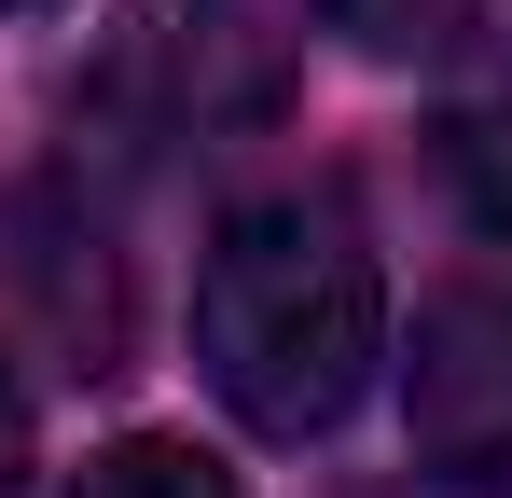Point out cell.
Segmentation results:
<instances>
[{
	"label": "cell",
	"instance_id": "1",
	"mask_svg": "<svg viewBox=\"0 0 512 498\" xmlns=\"http://www.w3.org/2000/svg\"><path fill=\"white\" fill-rule=\"evenodd\" d=\"M194 360L222 415L263 443H319L360 415L388 360V277L333 180H277L250 208H222V236L194 263Z\"/></svg>",
	"mask_w": 512,
	"mask_h": 498
},
{
	"label": "cell",
	"instance_id": "2",
	"mask_svg": "<svg viewBox=\"0 0 512 498\" xmlns=\"http://www.w3.org/2000/svg\"><path fill=\"white\" fill-rule=\"evenodd\" d=\"M277 97H291V70L250 28V0H111L70 111L111 153H222V139L277 125Z\"/></svg>",
	"mask_w": 512,
	"mask_h": 498
},
{
	"label": "cell",
	"instance_id": "3",
	"mask_svg": "<svg viewBox=\"0 0 512 498\" xmlns=\"http://www.w3.org/2000/svg\"><path fill=\"white\" fill-rule=\"evenodd\" d=\"M402 415H416V457L457 498H512V263H471L416 305Z\"/></svg>",
	"mask_w": 512,
	"mask_h": 498
},
{
	"label": "cell",
	"instance_id": "4",
	"mask_svg": "<svg viewBox=\"0 0 512 498\" xmlns=\"http://www.w3.org/2000/svg\"><path fill=\"white\" fill-rule=\"evenodd\" d=\"M70 498H250V485L208 443H180V429H125V443H97L70 471Z\"/></svg>",
	"mask_w": 512,
	"mask_h": 498
},
{
	"label": "cell",
	"instance_id": "5",
	"mask_svg": "<svg viewBox=\"0 0 512 498\" xmlns=\"http://www.w3.org/2000/svg\"><path fill=\"white\" fill-rule=\"evenodd\" d=\"M319 28H346L360 56H457V42H485L499 28V0H319Z\"/></svg>",
	"mask_w": 512,
	"mask_h": 498
},
{
	"label": "cell",
	"instance_id": "6",
	"mask_svg": "<svg viewBox=\"0 0 512 498\" xmlns=\"http://www.w3.org/2000/svg\"><path fill=\"white\" fill-rule=\"evenodd\" d=\"M443 166L471 180V208H485V222H499V236H512V70L485 83V97H471L457 125H443Z\"/></svg>",
	"mask_w": 512,
	"mask_h": 498
},
{
	"label": "cell",
	"instance_id": "7",
	"mask_svg": "<svg viewBox=\"0 0 512 498\" xmlns=\"http://www.w3.org/2000/svg\"><path fill=\"white\" fill-rule=\"evenodd\" d=\"M0 498H28V388L0 374Z\"/></svg>",
	"mask_w": 512,
	"mask_h": 498
},
{
	"label": "cell",
	"instance_id": "8",
	"mask_svg": "<svg viewBox=\"0 0 512 498\" xmlns=\"http://www.w3.org/2000/svg\"><path fill=\"white\" fill-rule=\"evenodd\" d=\"M0 14H56V0H0Z\"/></svg>",
	"mask_w": 512,
	"mask_h": 498
},
{
	"label": "cell",
	"instance_id": "9",
	"mask_svg": "<svg viewBox=\"0 0 512 498\" xmlns=\"http://www.w3.org/2000/svg\"><path fill=\"white\" fill-rule=\"evenodd\" d=\"M499 28H512V0H499Z\"/></svg>",
	"mask_w": 512,
	"mask_h": 498
}]
</instances>
